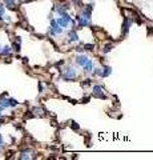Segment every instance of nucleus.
Segmentation results:
<instances>
[{
	"label": "nucleus",
	"mask_w": 153,
	"mask_h": 160,
	"mask_svg": "<svg viewBox=\"0 0 153 160\" xmlns=\"http://www.w3.org/2000/svg\"><path fill=\"white\" fill-rule=\"evenodd\" d=\"M3 15H4V7L3 5H0V19L3 18Z\"/></svg>",
	"instance_id": "nucleus-14"
},
{
	"label": "nucleus",
	"mask_w": 153,
	"mask_h": 160,
	"mask_svg": "<svg viewBox=\"0 0 153 160\" xmlns=\"http://www.w3.org/2000/svg\"><path fill=\"white\" fill-rule=\"evenodd\" d=\"M93 94L96 95L97 98H100V99L105 98L104 94H103V87H101V85H95V87H93Z\"/></svg>",
	"instance_id": "nucleus-2"
},
{
	"label": "nucleus",
	"mask_w": 153,
	"mask_h": 160,
	"mask_svg": "<svg viewBox=\"0 0 153 160\" xmlns=\"http://www.w3.org/2000/svg\"><path fill=\"white\" fill-rule=\"evenodd\" d=\"M85 48H87V49H92V48H93V45H90V44H87V45H85Z\"/></svg>",
	"instance_id": "nucleus-16"
},
{
	"label": "nucleus",
	"mask_w": 153,
	"mask_h": 160,
	"mask_svg": "<svg viewBox=\"0 0 153 160\" xmlns=\"http://www.w3.org/2000/svg\"><path fill=\"white\" fill-rule=\"evenodd\" d=\"M79 40V36H77L76 31H71L69 32V42H77Z\"/></svg>",
	"instance_id": "nucleus-5"
},
{
	"label": "nucleus",
	"mask_w": 153,
	"mask_h": 160,
	"mask_svg": "<svg viewBox=\"0 0 153 160\" xmlns=\"http://www.w3.org/2000/svg\"><path fill=\"white\" fill-rule=\"evenodd\" d=\"M72 128L77 129V128H79V124H76V122H72Z\"/></svg>",
	"instance_id": "nucleus-15"
},
{
	"label": "nucleus",
	"mask_w": 153,
	"mask_h": 160,
	"mask_svg": "<svg viewBox=\"0 0 153 160\" xmlns=\"http://www.w3.org/2000/svg\"><path fill=\"white\" fill-rule=\"evenodd\" d=\"M111 49H112V44H107V45L104 47V51H103V52H104V53H107V52H109Z\"/></svg>",
	"instance_id": "nucleus-11"
},
{
	"label": "nucleus",
	"mask_w": 153,
	"mask_h": 160,
	"mask_svg": "<svg viewBox=\"0 0 153 160\" xmlns=\"http://www.w3.org/2000/svg\"><path fill=\"white\" fill-rule=\"evenodd\" d=\"M84 67H85V71H92V67H93V64H92V62H90V60H88V63Z\"/></svg>",
	"instance_id": "nucleus-10"
},
{
	"label": "nucleus",
	"mask_w": 153,
	"mask_h": 160,
	"mask_svg": "<svg viewBox=\"0 0 153 160\" xmlns=\"http://www.w3.org/2000/svg\"><path fill=\"white\" fill-rule=\"evenodd\" d=\"M61 28L59 27V24H57V21L56 20H52V27H51V32L52 34H61Z\"/></svg>",
	"instance_id": "nucleus-3"
},
{
	"label": "nucleus",
	"mask_w": 153,
	"mask_h": 160,
	"mask_svg": "<svg viewBox=\"0 0 153 160\" xmlns=\"http://www.w3.org/2000/svg\"><path fill=\"white\" fill-rule=\"evenodd\" d=\"M16 104H18V101L15 100V99H10V107H14Z\"/></svg>",
	"instance_id": "nucleus-13"
},
{
	"label": "nucleus",
	"mask_w": 153,
	"mask_h": 160,
	"mask_svg": "<svg viewBox=\"0 0 153 160\" xmlns=\"http://www.w3.org/2000/svg\"><path fill=\"white\" fill-rule=\"evenodd\" d=\"M3 146V137H1V136H0V147Z\"/></svg>",
	"instance_id": "nucleus-17"
},
{
	"label": "nucleus",
	"mask_w": 153,
	"mask_h": 160,
	"mask_svg": "<svg viewBox=\"0 0 153 160\" xmlns=\"http://www.w3.org/2000/svg\"><path fill=\"white\" fill-rule=\"evenodd\" d=\"M109 73H111V67H104V71L100 72V76L105 77V76H108Z\"/></svg>",
	"instance_id": "nucleus-8"
},
{
	"label": "nucleus",
	"mask_w": 153,
	"mask_h": 160,
	"mask_svg": "<svg viewBox=\"0 0 153 160\" xmlns=\"http://www.w3.org/2000/svg\"><path fill=\"white\" fill-rule=\"evenodd\" d=\"M10 51H11L10 47H4V49L1 51V53H3V55H7V53H10Z\"/></svg>",
	"instance_id": "nucleus-12"
},
{
	"label": "nucleus",
	"mask_w": 153,
	"mask_h": 160,
	"mask_svg": "<svg viewBox=\"0 0 153 160\" xmlns=\"http://www.w3.org/2000/svg\"><path fill=\"white\" fill-rule=\"evenodd\" d=\"M5 4H7L10 8H14L15 4H16V0H5Z\"/></svg>",
	"instance_id": "nucleus-9"
},
{
	"label": "nucleus",
	"mask_w": 153,
	"mask_h": 160,
	"mask_svg": "<svg viewBox=\"0 0 153 160\" xmlns=\"http://www.w3.org/2000/svg\"><path fill=\"white\" fill-rule=\"evenodd\" d=\"M88 60H89V59H88L87 56H84V55H79V56H77V63H79L80 66H83V67L88 63Z\"/></svg>",
	"instance_id": "nucleus-4"
},
{
	"label": "nucleus",
	"mask_w": 153,
	"mask_h": 160,
	"mask_svg": "<svg viewBox=\"0 0 153 160\" xmlns=\"http://www.w3.org/2000/svg\"><path fill=\"white\" fill-rule=\"evenodd\" d=\"M76 77V71H75V68H72V67H69V68H67L65 71V75H64V79L65 80H72Z\"/></svg>",
	"instance_id": "nucleus-1"
},
{
	"label": "nucleus",
	"mask_w": 153,
	"mask_h": 160,
	"mask_svg": "<svg viewBox=\"0 0 153 160\" xmlns=\"http://www.w3.org/2000/svg\"><path fill=\"white\" fill-rule=\"evenodd\" d=\"M0 107H10V99H0Z\"/></svg>",
	"instance_id": "nucleus-7"
},
{
	"label": "nucleus",
	"mask_w": 153,
	"mask_h": 160,
	"mask_svg": "<svg viewBox=\"0 0 153 160\" xmlns=\"http://www.w3.org/2000/svg\"><path fill=\"white\" fill-rule=\"evenodd\" d=\"M132 24V21L129 20V19H125L124 20V28H122V31H124V34H126L128 32V29H129V25Z\"/></svg>",
	"instance_id": "nucleus-6"
}]
</instances>
